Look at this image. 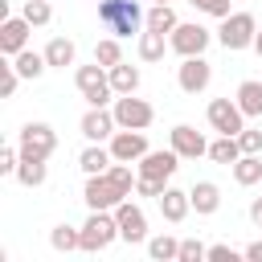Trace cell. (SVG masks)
Instances as JSON below:
<instances>
[{"instance_id": "ba28073f", "label": "cell", "mask_w": 262, "mask_h": 262, "mask_svg": "<svg viewBox=\"0 0 262 262\" xmlns=\"http://www.w3.org/2000/svg\"><path fill=\"white\" fill-rule=\"evenodd\" d=\"M209 82H213V66L205 61V53L180 57V66H176V86H180L184 94H205Z\"/></svg>"}, {"instance_id": "f1b7e54d", "label": "cell", "mask_w": 262, "mask_h": 262, "mask_svg": "<svg viewBox=\"0 0 262 262\" xmlns=\"http://www.w3.org/2000/svg\"><path fill=\"white\" fill-rule=\"evenodd\" d=\"M49 246H53L57 254L82 250V229H74V225H53V229H49Z\"/></svg>"}, {"instance_id": "ab89813d", "label": "cell", "mask_w": 262, "mask_h": 262, "mask_svg": "<svg viewBox=\"0 0 262 262\" xmlns=\"http://www.w3.org/2000/svg\"><path fill=\"white\" fill-rule=\"evenodd\" d=\"M250 221L262 229V196H254V201H250Z\"/></svg>"}, {"instance_id": "1f68e13d", "label": "cell", "mask_w": 262, "mask_h": 262, "mask_svg": "<svg viewBox=\"0 0 262 262\" xmlns=\"http://www.w3.org/2000/svg\"><path fill=\"white\" fill-rule=\"evenodd\" d=\"M20 16H25L33 29H41V25H49V20H53V8H49V0H25Z\"/></svg>"}, {"instance_id": "44dd1931", "label": "cell", "mask_w": 262, "mask_h": 262, "mask_svg": "<svg viewBox=\"0 0 262 262\" xmlns=\"http://www.w3.org/2000/svg\"><path fill=\"white\" fill-rule=\"evenodd\" d=\"M45 61H49V70H66V66H74V57H78V45L70 41V37H53L45 49Z\"/></svg>"}, {"instance_id": "9c48e42d", "label": "cell", "mask_w": 262, "mask_h": 262, "mask_svg": "<svg viewBox=\"0 0 262 262\" xmlns=\"http://www.w3.org/2000/svg\"><path fill=\"white\" fill-rule=\"evenodd\" d=\"M205 119H209V127L217 135H237L246 127V111L237 106V98H213L209 111H205Z\"/></svg>"}, {"instance_id": "f35d334b", "label": "cell", "mask_w": 262, "mask_h": 262, "mask_svg": "<svg viewBox=\"0 0 262 262\" xmlns=\"http://www.w3.org/2000/svg\"><path fill=\"white\" fill-rule=\"evenodd\" d=\"M209 262H237V250L225 246V242H217V246H209Z\"/></svg>"}, {"instance_id": "f546056e", "label": "cell", "mask_w": 262, "mask_h": 262, "mask_svg": "<svg viewBox=\"0 0 262 262\" xmlns=\"http://www.w3.org/2000/svg\"><path fill=\"white\" fill-rule=\"evenodd\" d=\"M176 25H180V16H176L172 4H151V8H147V29H156V33H172Z\"/></svg>"}, {"instance_id": "3957f363", "label": "cell", "mask_w": 262, "mask_h": 262, "mask_svg": "<svg viewBox=\"0 0 262 262\" xmlns=\"http://www.w3.org/2000/svg\"><path fill=\"white\" fill-rule=\"evenodd\" d=\"M254 37H258V20H254V12H229V16L221 20V29H217L221 49H229V53L254 49Z\"/></svg>"}, {"instance_id": "7402d4cb", "label": "cell", "mask_w": 262, "mask_h": 262, "mask_svg": "<svg viewBox=\"0 0 262 262\" xmlns=\"http://www.w3.org/2000/svg\"><path fill=\"white\" fill-rule=\"evenodd\" d=\"M233 98H237V106L246 111V119H262V82H258V78H246Z\"/></svg>"}, {"instance_id": "e0dca14e", "label": "cell", "mask_w": 262, "mask_h": 262, "mask_svg": "<svg viewBox=\"0 0 262 262\" xmlns=\"http://www.w3.org/2000/svg\"><path fill=\"white\" fill-rule=\"evenodd\" d=\"M156 205H160V213H164V221H172V225H180L188 213H192V201H188V192L184 188H164L160 196H156Z\"/></svg>"}, {"instance_id": "4fadbf2b", "label": "cell", "mask_w": 262, "mask_h": 262, "mask_svg": "<svg viewBox=\"0 0 262 262\" xmlns=\"http://www.w3.org/2000/svg\"><path fill=\"white\" fill-rule=\"evenodd\" d=\"M168 147H172L180 160H201V156H209V139H205L196 127H188V123H176V127H172Z\"/></svg>"}, {"instance_id": "7c38bea8", "label": "cell", "mask_w": 262, "mask_h": 262, "mask_svg": "<svg viewBox=\"0 0 262 262\" xmlns=\"http://www.w3.org/2000/svg\"><path fill=\"white\" fill-rule=\"evenodd\" d=\"M78 131L86 135V143H111V135L119 131V119H115V111H106V106H90V111L82 115Z\"/></svg>"}, {"instance_id": "ac0fdd59", "label": "cell", "mask_w": 262, "mask_h": 262, "mask_svg": "<svg viewBox=\"0 0 262 262\" xmlns=\"http://www.w3.org/2000/svg\"><path fill=\"white\" fill-rule=\"evenodd\" d=\"M188 201H192L196 217H213V213L221 209V188H217L213 180H196V184L188 188Z\"/></svg>"}, {"instance_id": "277c9868", "label": "cell", "mask_w": 262, "mask_h": 262, "mask_svg": "<svg viewBox=\"0 0 262 262\" xmlns=\"http://www.w3.org/2000/svg\"><path fill=\"white\" fill-rule=\"evenodd\" d=\"M115 237H119L115 209H90V217H86V225H82V250H86V254H102Z\"/></svg>"}, {"instance_id": "603a6c76", "label": "cell", "mask_w": 262, "mask_h": 262, "mask_svg": "<svg viewBox=\"0 0 262 262\" xmlns=\"http://www.w3.org/2000/svg\"><path fill=\"white\" fill-rule=\"evenodd\" d=\"M12 66H16V74L25 78V82H37L45 70H49V61H45V53H37V49H20L16 57H12Z\"/></svg>"}, {"instance_id": "e575fe53", "label": "cell", "mask_w": 262, "mask_h": 262, "mask_svg": "<svg viewBox=\"0 0 262 262\" xmlns=\"http://www.w3.org/2000/svg\"><path fill=\"white\" fill-rule=\"evenodd\" d=\"M209 258V246L205 242H196V237H184L180 242V258L176 262H205Z\"/></svg>"}, {"instance_id": "5b68a950", "label": "cell", "mask_w": 262, "mask_h": 262, "mask_svg": "<svg viewBox=\"0 0 262 262\" xmlns=\"http://www.w3.org/2000/svg\"><path fill=\"white\" fill-rule=\"evenodd\" d=\"M209 41H213V33H209L201 20H180V25L168 33L172 53H180V57H196V53H205Z\"/></svg>"}, {"instance_id": "d590c367", "label": "cell", "mask_w": 262, "mask_h": 262, "mask_svg": "<svg viewBox=\"0 0 262 262\" xmlns=\"http://www.w3.org/2000/svg\"><path fill=\"white\" fill-rule=\"evenodd\" d=\"M16 164H20V147L4 143L0 147V176H16Z\"/></svg>"}, {"instance_id": "cb8c5ba5", "label": "cell", "mask_w": 262, "mask_h": 262, "mask_svg": "<svg viewBox=\"0 0 262 262\" xmlns=\"http://www.w3.org/2000/svg\"><path fill=\"white\" fill-rule=\"evenodd\" d=\"M45 176H49V168H45L41 156H20V164H16V180H20L25 188H41Z\"/></svg>"}, {"instance_id": "9a60e30c", "label": "cell", "mask_w": 262, "mask_h": 262, "mask_svg": "<svg viewBox=\"0 0 262 262\" xmlns=\"http://www.w3.org/2000/svg\"><path fill=\"white\" fill-rule=\"evenodd\" d=\"M176 168H180V156H176L172 147H168V151H147V156L135 164V172H139L143 180H160V184H168Z\"/></svg>"}, {"instance_id": "52a82bcc", "label": "cell", "mask_w": 262, "mask_h": 262, "mask_svg": "<svg viewBox=\"0 0 262 262\" xmlns=\"http://www.w3.org/2000/svg\"><path fill=\"white\" fill-rule=\"evenodd\" d=\"M16 147H20V156H41V160H49V156L57 151V131H53L49 123H25L20 135H16Z\"/></svg>"}, {"instance_id": "836d02e7", "label": "cell", "mask_w": 262, "mask_h": 262, "mask_svg": "<svg viewBox=\"0 0 262 262\" xmlns=\"http://www.w3.org/2000/svg\"><path fill=\"white\" fill-rule=\"evenodd\" d=\"M196 12H205V16H217V20H225L229 12H233V0H188Z\"/></svg>"}, {"instance_id": "6da1fadb", "label": "cell", "mask_w": 262, "mask_h": 262, "mask_svg": "<svg viewBox=\"0 0 262 262\" xmlns=\"http://www.w3.org/2000/svg\"><path fill=\"white\" fill-rule=\"evenodd\" d=\"M98 25L115 37H139L147 29V12L139 0H98Z\"/></svg>"}, {"instance_id": "83f0119b", "label": "cell", "mask_w": 262, "mask_h": 262, "mask_svg": "<svg viewBox=\"0 0 262 262\" xmlns=\"http://www.w3.org/2000/svg\"><path fill=\"white\" fill-rule=\"evenodd\" d=\"M111 86H115V94H135L139 90V70L127 66V61L111 66Z\"/></svg>"}, {"instance_id": "d6a6232c", "label": "cell", "mask_w": 262, "mask_h": 262, "mask_svg": "<svg viewBox=\"0 0 262 262\" xmlns=\"http://www.w3.org/2000/svg\"><path fill=\"white\" fill-rule=\"evenodd\" d=\"M20 82H25V78H20V74H16V66H12V57H8V61H4V66H0V98H12V94H16V86H20Z\"/></svg>"}, {"instance_id": "7a4b0ae2", "label": "cell", "mask_w": 262, "mask_h": 262, "mask_svg": "<svg viewBox=\"0 0 262 262\" xmlns=\"http://www.w3.org/2000/svg\"><path fill=\"white\" fill-rule=\"evenodd\" d=\"M74 86H78V94H82L90 106H106V102L115 98L111 70H106V66H98V61H90V66H78V70H74Z\"/></svg>"}, {"instance_id": "60d3db41", "label": "cell", "mask_w": 262, "mask_h": 262, "mask_svg": "<svg viewBox=\"0 0 262 262\" xmlns=\"http://www.w3.org/2000/svg\"><path fill=\"white\" fill-rule=\"evenodd\" d=\"M242 254H246V258H250V262H262V242H250V246H246V250H242Z\"/></svg>"}, {"instance_id": "5bb4252c", "label": "cell", "mask_w": 262, "mask_h": 262, "mask_svg": "<svg viewBox=\"0 0 262 262\" xmlns=\"http://www.w3.org/2000/svg\"><path fill=\"white\" fill-rule=\"evenodd\" d=\"M147 151H151V147H147V135H143V131L119 127V131L111 135V156H115V160H123V164H139Z\"/></svg>"}, {"instance_id": "30bf717a", "label": "cell", "mask_w": 262, "mask_h": 262, "mask_svg": "<svg viewBox=\"0 0 262 262\" xmlns=\"http://www.w3.org/2000/svg\"><path fill=\"white\" fill-rule=\"evenodd\" d=\"M82 201H86V209H115L119 201H127V192H123L106 172H98V176H86Z\"/></svg>"}, {"instance_id": "8992f818", "label": "cell", "mask_w": 262, "mask_h": 262, "mask_svg": "<svg viewBox=\"0 0 262 262\" xmlns=\"http://www.w3.org/2000/svg\"><path fill=\"white\" fill-rule=\"evenodd\" d=\"M115 119L119 127H131V131H147L151 119H156V106L147 98H135V94H115Z\"/></svg>"}, {"instance_id": "d6986e66", "label": "cell", "mask_w": 262, "mask_h": 262, "mask_svg": "<svg viewBox=\"0 0 262 262\" xmlns=\"http://www.w3.org/2000/svg\"><path fill=\"white\" fill-rule=\"evenodd\" d=\"M111 164H115L111 143H86V147H82V156H78V168H82L86 176H98V172H106Z\"/></svg>"}, {"instance_id": "4316f807", "label": "cell", "mask_w": 262, "mask_h": 262, "mask_svg": "<svg viewBox=\"0 0 262 262\" xmlns=\"http://www.w3.org/2000/svg\"><path fill=\"white\" fill-rule=\"evenodd\" d=\"M147 254H151V262H176L180 258V237L156 233V237H147Z\"/></svg>"}, {"instance_id": "8d00e7d4", "label": "cell", "mask_w": 262, "mask_h": 262, "mask_svg": "<svg viewBox=\"0 0 262 262\" xmlns=\"http://www.w3.org/2000/svg\"><path fill=\"white\" fill-rule=\"evenodd\" d=\"M237 143H242V151H262V131L242 127V131H237Z\"/></svg>"}, {"instance_id": "2e32d148", "label": "cell", "mask_w": 262, "mask_h": 262, "mask_svg": "<svg viewBox=\"0 0 262 262\" xmlns=\"http://www.w3.org/2000/svg\"><path fill=\"white\" fill-rule=\"evenodd\" d=\"M29 33H33V25L25 16H4L0 20V53L16 57L20 49H29Z\"/></svg>"}, {"instance_id": "ffe728a7", "label": "cell", "mask_w": 262, "mask_h": 262, "mask_svg": "<svg viewBox=\"0 0 262 262\" xmlns=\"http://www.w3.org/2000/svg\"><path fill=\"white\" fill-rule=\"evenodd\" d=\"M164 49H172V45H168V33H156V29H143V33H139V41H135L139 61H160V57H164Z\"/></svg>"}, {"instance_id": "b9f144b4", "label": "cell", "mask_w": 262, "mask_h": 262, "mask_svg": "<svg viewBox=\"0 0 262 262\" xmlns=\"http://www.w3.org/2000/svg\"><path fill=\"white\" fill-rule=\"evenodd\" d=\"M254 53L262 57V29H258V37H254Z\"/></svg>"}, {"instance_id": "4dcf8cb0", "label": "cell", "mask_w": 262, "mask_h": 262, "mask_svg": "<svg viewBox=\"0 0 262 262\" xmlns=\"http://www.w3.org/2000/svg\"><path fill=\"white\" fill-rule=\"evenodd\" d=\"M94 61L106 66V70L119 66V61H123V45H119V37H102V41L94 45Z\"/></svg>"}, {"instance_id": "7bdbcfd3", "label": "cell", "mask_w": 262, "mask_h": 262, "mask_svg": "<svg viewBox=\"0 0 262 262\" xmlns=\"http://www.w3.org/2000/svg\"><path fill=\"white\" fill-rule=\"evenodd\" d=\"M151 4H172V0H151Z\"/></svg>"}, {"instance_id": "d4e9b609", "label": "cell", "mask_w": 262, "mask_h": 262, "mask_svg": "<svg viewBox=\"0 0 262 262\" xmlns=\"http://www.w3.org/2000/svg\"><path fill=\"white\" fill-rule=\"evenodd\" d=\"M233 180H237L242 188L258 184V180H262V156H258V151H242L237 164H233Z\"/></svg>"}, {"instance_id": "74e56055", "label": "cell", "mask_w": 262, "mask_h": 262, "mask_svg": "<svg viewBox=\"0 0 262 262\" xmlns=\"http://www.w3.org/2000/svg\"><path fill=\"white\" fill-rule=\"evenodd\" d=\"M164 188H168V184H160V180H143V176L135 180V196H151V201H156Z\"/></svg>"}, {"instance_id": "8fae6325", "label": "cell", "mask_w": 262, "mask_h": 262, "mask_svg": "<svg viewBox=\"0 0 262 262\" xmlns=\"http://www.w3.org/2000/svg\"><path fill=\"white\" fill-rule=\"evenodd\" d=\"M115 221H119V237H123L127 246L147 242V213H143V209H139L131 196L115 205Z\"/></svg>"}, {"instance_id": "484cf974", "label": "cell", "mask_w": 262, "mask_h": 262, "mask_svg": "<svg viewBox=\"0 0 262 262\" xmlns=\"http://www.w3.org/2000/svg\"><path fill=\"white\" fill-rule=\"evenodd\" d=\"M237 156H242V143H237V135H217V139L209 143V160H213V164H225V168H233V164H237Z\"/></svg>"}]
</instances>
